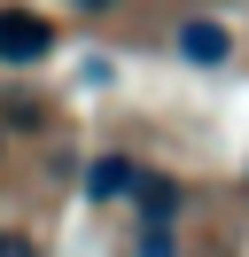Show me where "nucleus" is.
Here are the masks:
<instances>
[{"label":"nucleus","instance_id":"obj_1","mask_svg":"<svg viewBox=\"0 0 249 257\" xmlns=\"http://www.w3.org/2000/svg\"><path fill=\"white\" fill-rule=\"evenodd\" d=\"M55 55V24L31 8V0H0V63L8 70H31Z\"/></svg>","mask_w":249,"mask_h":257},{"label":"nucleus","instance_id":"obj_2","mask_svg":"<svg viewBox=\"0 0 249 257\" xmlns=\"http://www.w3.org/2000/svg\"><path fill=\"white\" fill-rule=\"evenodd\" d=\"M179 55L210 70V63H226V55H233V32H226V24H210V16H195V24H179Z\"/></svg>","mask_w":249,"mask_h":257},{"label":"nucleus","instance_id":"obj_3","mask_svg":"<svg viewBox=\"0 0 249 257\" xmlns=\"http://www.w3.org/2000/svg\"><path fill=\"white\" fill-rule=\"evenodd\" d=\"M140 187V164L133 156H93L86 164V195H93V203H117V195H133Z\"/></svg>","mask_w":249,"mask_h":257},{"label":"nucleus","instance_id":"obj_4","mask_svg":"<svg viewBox=\"0 0 249 257\" xmlns=\"http://www.w3.org/2000/svg\"><path fill=\"white\" fill-rule=\"evenodd\" d=\"M140 257H179V234H171V226H156V218H148V234H140Z\"/></svg>","mask_w":249,"mask_h":257},{"label":"nucleus","instance_id":"obj_5","mask_svg":"<svg viewBox=\"0 0 249 257\" xmlns=\"http://www.w3.org/2000/svg\"><path fill=\"white\" fill-rule=\"evenodd\" d=\"M0 257H31V241H24V234H8V226H0Z\"/></svg>","mask_w":249,"mask_h":257},{"label":"nucleus","instance_id":"obj_6","mask_svg":"<svg viewBox=\"0 0 249 257\" xmlns=\"http://www.w3.org/2000/svg\"><path fill=\"white\" fill-rule=\"evenodd\" d=\"M70 8H93V16H101V8H117V0H70Z\"/></svg>","mask_w":249,"mask_h":257}]
</instances>
